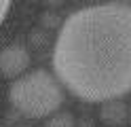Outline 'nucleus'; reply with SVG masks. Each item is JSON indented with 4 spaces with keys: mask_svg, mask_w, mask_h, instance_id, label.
Masks as SVG:
<instances>
[{
    "mask_svg": "<svg viewBox=\"0 0 131 127\" xmlns=\"http://www.w3.org/2000/svg\"><path fill=\"white\" fill-rule=\"evenodd\" d=\"M55 76L85 102L131 91V4H93L61 23L53 47Z\"/></svg>",
    "mask_w": 131,
    "mask_h": 127,
    "instance_id": "obj_1",
    "label": "nucleus"
},
{
    "mask_svg": "<svg viewBox=\"0 0 131 127\" xmlns=\"http://www.w3.org/2000/svg\"><path fill=\"white\" fill-rule=\"evenodd\" d=\"M63 85L47 70L21 74L9 89V100L19 114L28 119H49L63 104Z\"/></svg>",
    "mask_w": 131,
    "mask_h": 127,
    "instance_id": "obj_2",
    "label": "nucleus"
},
{
    "mask_svg": "<svg viewBox=\"0 0 131 127\" xmlns=\"http://www.w3.org/2000/svg\"><path fill=\"white\" fill-rule=\"evenodd\" d=\"M30 53L21 45H9L0 51V76L4 79H19L30 68Z\"/></svg>",
    "mask_w": 131,
    "mask_h": 127,
    "instance_id": "obj_3",
    "label": "nucleus"
},
{
    "mask_svg": "<svg viewBox=\"0 0 131 127\" xmlns=\"http://www.w3.org/2000/svg\"><path fill=\"white\" fill-rule=\"evenodd\" d=\"M100 119H102V123L108 125V127H121L129 119V108L123 104V102H118V97L106 100V102H102Z\"/></svg>",
    "mask_w": 131,
    "mask_h": 127,
    "instance_id": "obj_4",
    "label": "nucleus"
},
{
    "mask_svg": "<svg viewBox=\"0 0 131 127\" xmlns=\"http://www.w3.org/2000/svg\"><path fill=\"white\" fill-rule=\"evenodd\" d=\"M45 127H76V121L70 112H53Z\"/></svg>",
    "mask_w": 131,
    "mask_h": 127,
    "instance_id": "obj_5",
    "label": "nucleus"
},
{
    "mask_svg": "<svg viewBox=\"0 0 131 127\" xmlns=\"http://www.w3.org/2000/svg\"><path fill=\"white\" fill-rule=\"evenodd\" d=\"M40 23H42L45 28H57V25H59V17H57V13H42Z\"/></svg>",
    "mask_w": 131,
    "mask_h": 127,
    "instance_id": "obj_6",
    "label": "nucleus"
},
{
    "mask_svg": "<svg viewBox=\"0 0 131 127\" xmlns=\"http://www.w3.org/2000/svg\"><path fill=\"white\" fill-rule=\"evenodd\" d=\"M9 8H11V0H0V23L4 21V17H6V13H9Z\"/></svg>",
    "mask_w": 131,
    "mask_h": 127,
    "instance_id": "obj_7",
    "label": "nucleus"
},
{
    "mask_svg": "<svg viewBox=\"0 0 131 127\" xmlns=\"http://www.w3.org/2000/svg\"><path fill=\"white\" fill-rule=\"evenodd\" d=\"M42 2H45L47 6H61L66 0H42Z\"/></svg>",
    "mask_w": 131,
    "mask_h": 127,
    "instance_id": "obj_8",
    "label": "nucleus"
},
{
    "mask_svg": "<svg viewBox=\"0 0 131 127\" xmlns=\"http://www.w3.org/2000/svg\"><path fill=\"white\" fill-rule=\"evenodd\" d=\"M112 2H118V4H131V0H112Z\"/></svg>",
    "mask_w": 131,
    "mask_h": 127,
    "instance_id": "obj_9",
    "label": "nucleus"
},
{
    "mask_svg": "<svg viewBox=\"0 0 131 127\" xmlns=\"http://www.w3.org/2000/svg\"><path fill=\"white\" fill-rule=\"evenodd\" d=\"M129 123H131V108H129Z\"/></svg>",
    "mask_w": 131,
    "mask_h": 127,
    "instance_id": "obj_10",
    "label": "nucleus"
},
{
    "mask_svg": "<svg viewBox=\"0 0 131 127\" xmlns=\"http://www.w3.org/2000/svg\"><path fill=\"white\" fill-rule=\"evenodd\" d=\"M87 2H93V0H87Z\"/></svg>",
    "mask_w": 131,
    "mask_h": 127,
    "instance_id": "obj_11",
    "label": "nucleus"
}]
</instances>
